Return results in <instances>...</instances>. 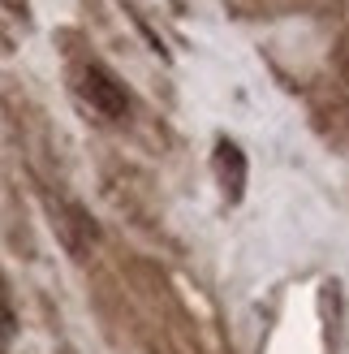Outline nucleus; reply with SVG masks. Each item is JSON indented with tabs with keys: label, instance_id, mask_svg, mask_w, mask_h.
Masks as SVG:
<instances>
[{
	"label": "nucleus",
	"instance_id": "obj_1",
	"mask_svg": "<svg viewBox=\"0 0 349 354\" xmlns=\"http://www.w3.org/2000/svg\"><path fill=\"white\" fill-rule=\"evenodd\" d=\"M69 82H74V95H78L91 113H99L103 121H121V117L130 113L126 86H121V78H117L103 61H95V57L74 61V65H69Z\"/></svg>",
	"mask_w": 349,
	"mask_h": 354
},
{
	"label": "nucleus",
	"instance_id": "obj_2",
	"mask_svg": "<svg viewBox=\"0 0 349 354\" xmlns=\"http://www.w3.org/2000/svg\"><path fill=\"white\" fill-rule=\"evenodd\" d=\"M212 177L224 194V203H241V194H246V151H241L233 138H220L216 151H212Z\"/></svg>",
	"mask_w": 349,
	"mask_h": 354
}]
</instances>
